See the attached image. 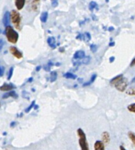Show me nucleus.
<instances>
[{"label": "nucleus", "instance_id": "f257e3e1", "mask_svg": "<svg viewBox=\"0 0 135 150\" xmlns=\"http://www.w3.org/2000/svg\"><path fill=\"white\" fill-rule=\"evenodd\" d=\"M5 34L6 36V39L11 43H16L18 40L19 35L16 31L10 25H8L7 27H6Z\"/></svg>", "mask_w": 135, "mask_h": 150}, {"label": "nucleus", "instance_id": "f03ea898", "mask_svg": "<svg viewBox=\"0 0 135 150\" xmlns=\"http://www.w3.org/2000/svg\"><path fill=\"white\" fill-rule=\"evenodd\" d=\"M10 21H12V23L14 25V27L17 29L20 30L22 28L21 27V22H22V17L20 13L17 10H13L10 13Z\"/></svg>", "mask_w": 135, "mask_h": 150}, {"label": "nucleus", "instance_id": "7ed1b4c3", "mask_svg": "<svg viewBox=\"0 0 135 150\" xmlns=\"http://www.w3.org/2000/svg\"><path fill=\"white\" fill-rule=\"evenodd\" d=\"M78 135L79 137V145L81 150H89L88 144L86 139V135L81 128L78 129Z\"/></svg>", "mask_w": 135, "mask_h": 150}, {"label": "nucleus", "instance_id": "20e7f679", "mask_svg": "<svg viewBox=\"0 0 135 150\" xmlns=\"http://www.w3.org/2000/svg\"><path fill=\"white\" fill-rule=\"evenodd\" d=\"M127 86H128V79H126V78H125V77H123L120 81L118 82V83L115 85V87H116L118 91L123 92V91H126V89Z\"/></svg>", "mask_w": 135, "mask_h": 150}, {"label": "nucleus", "instance_id": "39448f33", "mask_svg": "<svg viewBox=\"0 0 135 150\" xmlns=\"http://www.w3.org/2000/svg\"><path fill=\"white\" fill-rule=\"evenodd\" d=\"M9 50H10V54H12V55H14V56L16 58H17V59H22V57H23V54H22V52L19 51L15 47H10Z\"/></svg>", "mask_w": 135, "mask_h": 150}, {"label": "nucleus", "instance_id": "423d86ee", "mask_svg": "<svg viewBox=\"0 0 135 150\" xmlns=\"http://www.w3.org/2000/svg\"><path fill=\"white\" fill-rule=\"evenodd\" d=\"M15 88H16V86L13 83H4L0 86V91H4V92H6V91L10 92V91H14Z\"/></svg>", "mask_w": 135, "mask_h": 150}, {"label": "nucleus", "instance_id": "0eeeda50", "mask_svg": "<svg viewBox=\"0 0 135 150\" xmlns=\"http://www.w3.org/2000/svg\"><path fill=\"white\" fill-rule=\"evenodd\" d=\"M85 53L83 50H78L74 54V60L82 59V58H85Z\"/></svg>", "mask_w": 135, "mask_h": 150}, {"label": "nucleus", "instance_id": "6e6552de", "mask_svg": "<svg viewBox=\"0 0 135 150\" xmlns=\"http://www.w3.org/2000/svg\"><path fill=\"white\" fill-rule=\"evenodd\" d=\"M8 98H18V95H17V93L15 92L14 91H10V92H8V93H6L5 94H3V99H6Z\"/></svg>", "mask_w": 135, "mask_h": 150}, {"label": "nucleus", "instance_id": "1a4fd4ad", "mask_svg": "<svg viewBox=\"0 0 135 150\" xmlns=\"http://www.w3.org/2000/svg\"><path fill=\"white\" fill-rule=\"evenodd\" d=\"M10 12L6 11V13H4V16H3V23L5 27H7L8 25H9V23H10Z\"/></svg>", "mask_w": 135, "mask_h": 150}, {"label": "nucleus", "instance_id": "9d476101", "mask_svg": "<svg viewBox=\"0 0 135 150\" xmlns=\"http://www.w3.org/2000/svg\"><path fill=\"white\" fill-rule=\"evenodd\" d=\"M101 138H102V142L103 144H108L110 142V134L108 133V131H104L102 133V136H101Z\"/></svg>", "mask_w": 135, "mask_h": 150}, {"label": "nucleus", "instance_id": "9b49d317", "mask_svg": "<svg viewBox=\"0 0 135 150\" xmlns=\"http://www.w3.org/2000/svg\"><path fill=\"white\" fill-rule=\"evenodd\" d=\"M47 44L49 45V47L52 49H55L56 48V41H55V38L53 36L49 37L47 39Z\"/></svg>", "mask_w": 135, "mask_h": 150}, {"label": "nucleus", "instance_id": "f8f14e48", "mask_svg": "<svg viewBox=\"0 0 135 150\" xmlns=\"http://www.w3.org/2000/svg\"><path fill=\"white\" fill-rule=\"evenodd\" d=\"M94 150H105L104 144L102 142V141H96L94 144Z\"/></svg>", "mask_w": 135, "mask_h": 150}, {"label": "nucleus", "instance_id": "ddd939ff", "mask_svg": "<svg viewBox=\"0 0 135 150\" xmlns=\"http://www.w3.org/2000/svg\"><path fill=\"white\" fill-rule=\"evenodd\" d=\"M25 0H16L15 1V6L17 9V10H21L25 6Z\"/></svg>", "mask_w": 135, "mask_h": 150}, {"label": "nucleus", "instance_id": "4468645a", "mask_svg": "<svg viewBox=\"0 0 135 150\" xmlns=\"http://www.w3.org/2000/svg\"><path fill=\"white\" fill-rule=\"evenodd\" d=\"M39 1H32L30 6H31V10H33L34 12H37V10H39Z\"/></svg>", "mask_w": 135, "mask_h": 150}, {"label": "nucleus", "instance_id": "2eb2a0df", "mask_svg": "<svg viewBox=\"0 0 135 150\" xmlns=\"http://www.w3.org/2000/svg\"><path fill=\"white\" fill-rule=\"evenodd\" d=\"M123 77L124 76H123V74H120V75H118V76H117L114 77L113 79H111V80L110 81V84L111 85H113V86H115L118 82H119L121 79H123Z\"/></svg>", "mask_w": 135, "mask_h": 150}, {"label": "nucleus", "instance_id": "dca6fc26", "mask_svg": "<svg viewBox=\"0 0 135 150\" xmlns=\"http://www.w3.org/2000/svg\"><path fill=\"white\" fill-rule=\"evenodd\" d=\"M97 78V75L96 74H93V76H91V79H90V80L88 82H87V83H83V86H89V85H91L93 83L95 80H96V79Z\"/></svg>", "mask_w": 135, "mask_h": 150}, {"label": "nucleus", "instance_id": "f3484780", "mask_svg": "<svg viewBox=\"0 0 135 150\" xmlns=\"http://www.w3.org/2000/svg\"><path fill=\"white\" fill-rule=\"evenodd\" d=\"M47 18H48V13L47 12H43L40 15V21H41L42 23H46L47 21Z\"/></svg>", "mask_w": 135, "mask_h": 150}, {"label": "nucleus", "instance_id": "a211bd4d", "mask_svg": "<svg viewBox=\"0 0 135 150\" xmlns=\"http://www.w3.org/2000/svg\"><path fill=\"white\" fill-rule=\"evenodd\" d=\"M63 76L66 79H77V76L75 74L72 73V72H66L63 75Z\"/></svg>", "mask_w": 135, "mask_h": 150}, {"label": "nucleus", "instance_id": "6ab92c4d", "mask_svg": "<svg viewBox=\"0 0 135 150\" xmlns=\"http://www.w3.org/2000/svg\"><path fill=\"white\" fill-rule=\"evenodd\" d=\"M57 77H58V74H57V71H51V74H50V81L53 83L57 79Z\"/></svg>", "mask_w": 135, "mask_h": 150}, {"label": "nucleus", "instance_id": "aec40b11", "mask_svg": "<svg viewBox=\"0 0 135 150\" xmlns=\"http://www.w3.org/2000/svg\"><path fill=\"white\" fill-rule=\"evenodd\" d=\"M88 9L90 11H93L94 9H96V10H98V6H97V3L96 2H94V1H92L89 3V6H88Z\"/></svg>", "mask_w": 135, "mask_h": 150}, {"label": "nucleus", "instance_id": "412c9836", "mask_svg": "<svg viewBox=\"0 0 135 150\" xmlns=\"http://www.w3.org/2000/svg\"><path fill=\"white\" fill-rule=\"evenodd\" d=\"M126 93H127L128 95H131V96L135 95V85L129 87L127 91H126Z\"/></svg>", "mask_w": 135, "mask_h": 150}, {"label": "nucleus", "instance_id": "4be33fe9", "mask_svg": "<svg viewBox=\"0 0 135 150\" xmlns=\"http://www.w3.org/2000/svg\"><path fill=\"white\" fill-rule=\"evenodd\" d=\"M128 137H129V138L131 140V142H132L133 144H134L135 146V134L131 132V131H130V132L128 133Z\"/></svg>", "mask_w": 135, "mask_h": 150}, {"label": "nucleus", "instance_id": "5701e85b", "mask_svg": "<svg viewBox=\"0 0 135 150\" xmlns=\"http://www.w3.org/2000/svg\"><path fill=\"white\" fill-rule=\"evenodd\" d=\"M35 105H36V101H32V103H31V105H30L29 106V107H28V108H26V109H25V112H26V113H28V112H29L30 111L32 110V108H34Z\"/></svg>", "mask_w": 135, "mask_h": 150}, {"label": "nucleus", "instance_id": "b1692460", "mask_svg": "<svg viewBox=\"0 0 135 150\" xmlns=\"http://www.w3.org/2000/svg\"><path fill=\"white\" fill-rule=\"evenodd\" d=\"M83 40L85 41V42H89L90 40H91V35L88 32H85V34L83 35Z\"/></svg>", "mask_w": 135, "mask_h": 150}, {"label": "nucleus", "instance_id": "393cba45", "mask_svg": "<svg viewBox=\"0 0 135 150\" xmlns=\"http://www.w3.org/2000/svg\"><path fill=\"white\" fill-rule=\"evenodd\" d=\"M90 61H91V57H89V56H85V58H83V60H82L81 63H83L85 64H88L90 62Z\"/></svg>", "mask_w": 135, "mask_h": 150}, {"label": "nucleus", "instance_id": "a878e982", "mask_svg": "<svg viewBox=\"0 0 135 150\" xmlns=\"http://www.w3.org/2000/svg\"><path fill=\"white\" fill-rule=\"evenodd\" d=\"M127 109L131 112H134L135 113V103L130 104V105H128Z\"/></svg>", "mask_w": 135, "mask_h": 150}, {"label": "nucleus", "instance_id": "bb28decb", "mask_svg": "<svg viewBox=\"0 0 135 150\" xmlns=\"http://www.w3.org/2000/svg\"><path fill=\"white\" fill-rule=\"evenodd\" d=\"M13 72H14V67H11V68L10 69V70H9V72H8V76H7L8 80H10V79L12 78Z\"/></svg>", "mask_w": 135, "mask_h": 150}, {"label": "nucleus", "instance_id": "cd10ccee", "mask_svg": "<svg viewBox=\"0 0 135 150\" xmlns=\"http://www.w3.org/2000/svg\"><path fill=\"white\" fill-rule=\"evenodd\" d=\"M90 50L93 53H96V50H97V46L95 44H91L90 46Z\"/></svg>", "mask_w": 135, "mask_h": 150}, {"label": "nucleus", "instance_id": "c85d7f7f", "mask_svg": "<svg viewBox=\"0 0 135 150\" xmlns=\"http://www.w3.org/2000/svg\"><path fill=\"white\" fill-rule=\"evenodd\" d=\"M73 64H74V66L78 67L81 64V62H79L78 60H76V61H74H74H73Z\"/></svg>", "mask_w": 135, "mask_h": 150}, {"label": "nucleus", "instance_id": "c756f323", "mask_svg": "<svg viewBox=\"0 0 135 150\" xmlns=\"http://www.w3.org/2000/svg\"><path fill=\"white\" fill-rule=\"evenodd\" d=\"M5 71V68L3 66H0V77H2Z\"/></svg>", "mask_w": 135, "mask_h": 150}, {"label": "nucleus", "instance_id": "7c9ffc66", "mask_svg": "<svg viewBox=\"0 0 135 150\" xmlns=\"http://www.w3.org/2000/svg\"><path fill=\"white\" fill-rule=\"evenodd\" d=\"M5 44V42H4V40L3 39H0V50L3 49V46Z\"/></svg>", "mask_w": 135, "mask_h": 150}, {"label": "nucleus", "instance_id": "2f4dec72", "mask_svg": "<svg viewBox=\"0 0 135 150\" xmlns=\"http://www.w3.org/2000/svg\"><path fill=\"white\" fill-rule=\"evenodd\" d=\"M59 4V2L56 1V0H54V1H52V5L53 7H56Z\"/></svg>", "mask_w": 135, "mask_h": 150}, {"label": "nucleus", "instance_id": "473e14b6", "mask_svg": "<svg viewBox=\"0 0 135 150\" xmlns=\"http://www.w3.org/2000/svg\"><path fill=\"white\" fill-rule=\"evenodd\" d=\"M44 69L46 71H50V70H51V66H49L48 64H46V65L44 66Z\"/></svg>", "mask_w": 135, "mask_h": 150}, {"label": "nucleus", "instance_id": "72a5a7b5", "mask_svg": "<svg viewBox=\"0 0 135 150\" xmlns=\"http://www.w3.org/2000/svg\"><path fill=\"white\" fill-rule=\"evenodd\" d=\"M76 39L77 40H82V39H83V35H82L81 34H78V35H77Z\"/></svg>", "mask_w": 135, "mask_h": 150}, {"label": "nucleus", "instance_id": "f704fd0d", "mask_svg": "<svg viewBox=\"0 0 135 150\" xmlns=\"http://www.w3.org/2000/svg\"><path fill=\"white\" fill-rule=\"evenodd\" d=\"M114 61H115V57H111L110 58H109V62H110L111 63H112Z\"/></svg>", "mask_w": 135, "mask_h": 150}, {"label": "nucleus", "instance_id": "c9c22d12", "mask_svg": "<svg viewBox=\"0 0 135 150\" xmlns=\"http://www.w3.org/2000/svg\"><path fill=\"white\" fill-rule=\"evenodd\" d=\"M16 122H12V123H10V127H14L15 125H16Z\"/></svg>", "mask_w": 135, "mask_h": 150}, {"label": "nucleus", "instance_id": "e433bc0d", "mask_svg": "<svg viewBox=\"0 0 135 150\" xmlns=\"http://www.w3.org/2000/svg\"><path fill=\"white\" fill-rule=\"evenodd\" d=\"M130 66H135V58L132 61L131 64H130Z\"/></svg>", "mask_w": 135, "mask_h": 150}, {"label": "nucleus", "instance_id": "4c0bfd02", "mask_svg": "<svg viewBox=\"0 0 135 150\" xmlns=\"http://www.w3.org/2000/svg\"><path fill=\"white\" fill-rule=\"evenodd\" d=\"M115 46V42H111L109 43V47H114Z\"/></svg>", "mask_w": 135, "mask_h": 150}, {"label": "nucleus", "instance_id": "58836bf2", "mask_svg": "<svg viewBox=\"0 0 135 150\" xmlns=\"http://www.w3.org/2000/svg\"><path fill=\"white\" fill-rule=\"evenodd\" d=\"M133 83H135V76L132 79V80L130 81V84H133Z\"/></svg>", "mask_w": 135, "mask_h": 150}, {"label": "nucleus", "instance_id": "ea45409f", "mask_svg": "<svg viewBox=\"0 0 135 150\" xmlns=\"http://www.w3.org/2000/svg\"><path fill=\"white\" fill-rule=\"evenodd\" d=\"M92 18H93V21H96L97 20V18H96V15H94V14H93V16H92Z\"/></svg>", "mask_w": 135, "mask_h": 150}, {"label": "nucleus", "instance_id": "a19ab883", "mask_svg": "<svg viewBox=\"0 0 135 150\" xmlns=\"http://www.w3.org/2000/svg\"><path fill=\"white\" fill-rule=\"evenodd\" d=\"M114 29H115L114 27H110L108 28V31H109V32H112V31H114Z\"/></svg>", "mask_w": 135, "mask_h": 150}, {"label": "nucleus", "instance_id": "79ce46f5", "mask_svg": "<svg viewBox=\"0 0 135 150\" xmlns=\"http://www.w3.org/2000/svg\"><path fill=\"white\" fill-rule=\"evenodd\" d=\"M40 69H41V66H37V69H36V70H37V71H39V70H40Z\"/></svg>", "mask_w": 135, "mask_h": 150}, {"label": "nucleus", "instance_id": "37998d69", "mask_svg": "<svg viewBox=\"0 0 135 150\" xmlns=\"http://www.w3.org/2000/svg\"><path fill=\"white\" fill-rule=\"evenodd\" d=\"M119 149H120V150H126L125 149V148L123 147V145H120V147H119Z\"/></svg>", "mask_w": 135, "mask_h": 150}, {"label": "nucleus", "instance_id": "c03bdc74", "mask_svg": "<svg viewBox=\"0 0 135 150\" xmlns=\"http://www.w3.org/2000/svg\"><path fill=\"white\" fill-rule=\"evenodd\" d=\"M64 48H60V50H60V52H63L64 51Z\"/></svg>", "mask_w": 135, "mask_h": 150}, {"label": "nucleus", "instance_id": "a18cd8bd", "mask_svg": "<svg viewBox=\"0 0 135 150\" xmlns=\"http://www.w3.org/2000/svg\"><path fill=\"white\" fill-rule=\"evenodd\" d=\"M55 65H56V66H59V65H60V63H56Z\"/></svg>", "mask_w": 135, "mask_h": 150}, {"label": "nucleus", "instance_id": "49530a36", "mask_svg": "<svg viewBox=\"0 0 135 150\" xmlns=\"http://www.w3.org/2000/svg\"><path fill=\"white\" fill-rule=\"evenodd\" d=\"M78 80H79V82H80V83H81V82H82V80H83V79H78Z\"/></svg>", "mask_w": 135, "mask_h": 150}]
</instances>
